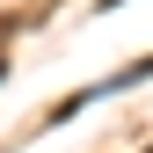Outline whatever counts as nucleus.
I'll return each instance as SVG.
<instances>
[{"mask_svg":"<svg viewBox=\"0 0 153 153\" xmlns=\"http://www.w3.org/2000/svg\"><path fill=\"white\" fill-rule=\"evenodd\" d=\"M146 153H153V146H146Z\"/></svg>","mask_w":153,"mask_h":153,"instance_id":"nucleus-1","label":"nucleus"}]
</instances>
